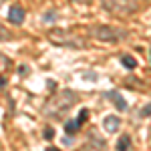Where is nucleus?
<instances>
[{"instance_id": "obj_1", "label": "nucleus", "mask_w": 151, "mask_h": 151, "mask_svg": "<svg viewBox=\"0 0 151 151\" xmlns=\"http://www.w3.org/2000/svg\"><path fill=\"white\" fill-rule=\"evenodd\" d=\"M77 103H79V95L75 91H70V89H63V91H57L55 95L48 97L45 107H42V111H45L47 117L60 119L63 115H67Z\"/></svg>"}, {"instance_id": "obj_2", "label": "nucleus", "mask_w": 151, "mask_h": 151, "mask_svg": "<svg viewBox=\"0 0 151 151\" xmlns=\"http://www.w3.org/2000/svg\"><path fill=\"white\" fill-rule=\"evenodd\" d=\"M47 38L57 45V47H65V48H87V42L85 38L70 30H65V28H50L47 32Z\"/></svg>"}, {"instance_id": "obj_3", "label": "nucleus", "mask_w": 151, "mask_h": 151, "mask_svg": "<svg viewBox=\"0 0 151 151\" xmlns=\"http://www.w3.org/2000/svg\"><path fill=\"white\" fill-rule=\"evenodd\" d=\"M91 35L101 42H119L121 38L127 36V30H121L117 26H109V24H99V26L91 28Z\"/></svg>"}, {"instance_id": "obj_4", "label": "nucleus", "mask_w": 151, "mask_h": 151, "mask_svg": "<svg viewBox=\"0 0 151 151\" xmlns=\"http://www.w3.org/2000/svg\"><path fill=\"white\" fill-rule=\"evenodd\" d=\"M103 8L115 16H131L137 12V2L135 0H101Z\"/></svg>"}, {"instance_id": "obj_5", "label": "nucleus", "mask_w": 151, "mask_h": 151, "mask_svg": "<svg viewBox=\"0 0 151 151\" xmlns=\"http://www.w3.org/2000/svg\"><path fill=\"white\" fill-rule=\"evenodd\" d=\"M24 16H26V12H24V8L20 6V4L10 6V10H8V20H10L12 24H22Z\"/></svg>"}, {"instance_id": "obj_6", "label": "nucleus", "mask_w": 151, "mask_h": 151, "mask_svg": "<svg viewBox=\"0 0 151 151\" xmlns=\"http://www.w3.org/2000/svg\"><path fill=\"white\" fill-rule=\"evenodd\" d=\"M107 99H111V101H113V105H115L119 111H127V109H129L125 97L119 93V91H109V93H107Z\"/></svg>"}, {"instance_id": "obj_7", "label": "nucleus", "mask_w": 151, "mask_h": 151, "mask_svg": "<svg viewBox=\"0 0 151 151\" xmlns=\"http://www.w3.org/2000/svg\"><path fill=\"white\" fill-rule=\"evenodd\" d=\"M103 127L107 133H117L119 131V127H121V119L117 115H107L103 121Z\"/></svg>"}, {"instance_id": "obj_8", "label": "nucleus", "mask_w": 151, "mask_h": 151, "mask_svg": "<svg viewBox=\"0 0 151 151\" xmlns=\"http://www.w3.org/2000/svg\"><path fill=\"white\" fill-rule=\"evenodd\" d=\"M81 151H105V141L101 137H97V135H91L89 137V143Z\"/></svg>"}, {"instance_id": "obj_9", "label": "nucleus", "mask_w": 151, "mask_h": 151, "mask_svg": "<svg viewBox=\"0 0 151 151\" xmlns=\"http://www.w3.org/2000/svg\"><path fill=\"white\" fill-rule=\"evenodd\" d=\"M131 149V137L129 135H121L117 139V151H129Z\"/></svg>"}, {"instance_id": "obj_10", "label": "nucleus", "mask_w": 151, "mask_h": 151, "mask_svg": "<svg viewBox=\"0 0 151 151\" xmlns=\"http://www.w3.org/2000/svg\"><path fill=\"white\" fill-rule=\"evenodd\" d=\"M121 65H123L125 69L133 70L135 67H137V60H135L133 57H129V55H123V57H121Z\"/></svg>"}, {"instance_id": "obj_11", "label": "nucleus", "mask_w": 151, "mask_h": 151, "mask_svg": "<svg viewBox=\"0 0 151 151\" xmlns=\"http://www.w3.org/2000/svg\"><path fill=\"white\" fill-rule=\"evenodd\" d=\"M79 123H77V121H67V123H65V133H67V135H75V133H77V131H79Z\"/></svg>"}, {"instance_id": "obj_12", "label": "nucleus", "mask_w": 151, "mask_h": 151, "mask_svg": "<svg viewBox=\"0 0 151 151\" xmlns=\"http://www.w3.org/2000/svg\"><path fill=\"white\" fill-rule=\"evenodd\" d=\"M12 38V32L6 28V26H2L0 24V42H4V40H10Z\"/></svg>"}, {"instance_id": "obj_13", "label": "nucleus", "mask_w": 151, "mask_h": 151, "mask_svg": "<svg viewBox=\"0 0 151 151\" xmlns=\"http://www.w3.org/2000/svg\"><path fill=\"white\" fill-rule=\"evenodd\" d=\"M87 115H89V111H87V109H83V111H81V115H79L77 119H75V121L79 123V127H81L83 123H85V119H87Z\"/></svg>"}, {"instance_id": "obj_14", "label": "nucleus", "mask_w": 151, "mask_h": 151, "mask_svg": "<svg viewBox=\"0 0 151 151\" xmlns=\"http://www.w3.org/2000/svg\"><path fill=\"white\" fill-rule=\"evenodd\" d=\"M55 18H57V12H55V10H50V12L45 14V22H52Z\"/></svg>"}, {"instance_id": "obj_15", "label": "nucleus", "mask_w": 151, "mask_h": 151, "mask_svg": "<svg viewBox=\"0 0 151 151\" xmlns=\"http://www.w3.org/2000/svg\"><path fill=\"white\" fill-rule=\"evenodd\" d=\"M52 137H55V129L47 127V129H45V139H52Z\"/></svg>"}, {"instance_id": "obj_16", "label": "nucleus", "mask_w": 151, "mask_h": 151, "mask_svg": "<svg viewBox=\"0 0 151 151\" xmlns=\"http://www.w3.org/2000/svg\"><path fill=\"white\" fill-rule=\"evenodd\" d=\"M141 117H149V105H145V107L141 109Z\"/></svg>"}, {"instance_id": "obj_17", "label": "nucleus", "mask_w": 151, "mask_h": 151, "mask_svg": "<svg viewBox=\"0 0 151 151\" xmlns=\"http://www.w3.org/2000/svg\"><path fill=\"white\" fill-rule=\"evenodd\" d=\"M18 70H20V75H22V77H24V75L28 73V67H26V65H22V67H20V69H18Z\"/></svg>"}, {"instance_id": "obj_18", "label": "nucleus", "mask_w": 151, "mask_h": 151, "mask_svg": "<svg viewBox=\"0 0 151 151\" xmlns=\"http://www.w3.org/2000/svg\"><path fill=\"white\" fill-rule=\"evenodd\" d=\"M70 2H75V4H89L91 0H70Z\"/></svg>"}, {"instance_id": "obj_19", "label": "nucleus", "mask_w": 151, "mask_h": 151, "mask_svg": "<svg viewBox=\"0 0 151 151\" xmlns=\"http://www.w3.org/2000/svg\"><path fill=\"white\" fill-rule=\"evenodd\" d=\"M4 85H6V81H4V79H0V87H4Z\"/></svg>"}, {"instance_id": "obj_20", "label": "nucleus", "mask_w": 151, "mask_h": 151, "mask_svg": "<svg viewBox=\"0 0 151 151\" xmlns=\"http://www.w3.org/2000/svg\"><path fill=\"white\" fill-rule=\"evenodd\" d=\"M47 151H58V149H57V147H48Z\"/></svg>"}]
</instances>
